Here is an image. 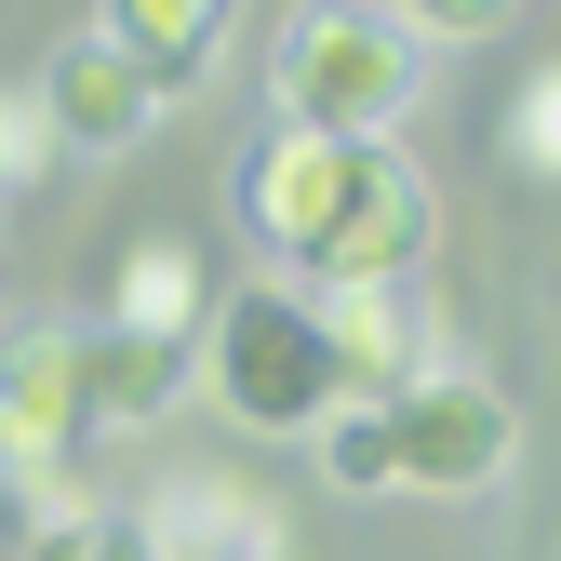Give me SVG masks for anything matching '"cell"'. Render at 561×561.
I'll list each match as a JSON object with an SVG mask.
<instances>
[{"label":"cell","mask_w":561,"mask_h":561,"mask_svg":"<svg viewBox=\"0 0 561 561\" xmlns=\"http://www.w3.org/2000/svg\"><path fill=\"white\" fill-rule=\"evenodd\" d=\"M228 201L295 280H414L442 241V201L388 134H295L280 121L228 161Z\"/></svg>","instance_id":"obj_1"},{"label":"cell","mask_w":561,"mask_h":561,"mask_svg":"<svg viewBox=\"0 0 561 561\" xmlns=\"http://www.w3.org/2000/svg\"><path fill=\"white\" fill-rule=\"evenodd\" d=\"M414 94H428V41L388 0H295L267 41V107L295 134H401Z\"/></svg>","instance_id":"obj_2"},{"label":"cell","mask_w":561,"mask_h":561,"mask_svg":"<svg viewBox=\"0 0 561 561\" xmlns=\"http://www.w3.org/2000/svg\"><path fill=\"white\" fill-rule=\"evenodd\" d=\"M187 362H201V401H215L228 428H254V442H308L321 414L347 401L308 280H241V295H215V321H201Z\"/></svg>","instance_id":"obj_3"},{"label":"cell","mask_w":561,"mask_h":561,"mask_svg":"<svg viewBox=\"0 0 561 561\" xmlns=\"http://www.w3.org/2000/svg\"><path fill=\"white\" fill-rule=\"evenodd\" d=\"M375 414H388V495H495L508 455H522L508 388H481L455 362H428L414 388H388Z\"/></svg>","instance_id":"obj_4"},{"label":"cell","mask_w":561,"mask_h":561,"mask_svg":"<svg viewBox=\"0 0 561 561\" xmlns=\"http://www.w3.org/2000/svg\"><path fill=\"white\" fill-rule=\"evenodd\" d=\"M41 121H54V148H81V161H121V148H148V134H161V81H148V67H134L107 27H81V41H54L41 54Z\"/></svg>","instance_id":"obj_5"},{"label":"cell","mask_w":561,"mask_h":561,"mask_svg":"<svg viewBox=\"0 0 561 561\" xmlns=\"http://www.w3.org/2000/svg\"><path fill=\"white\" fill-rule=\"evenodd\" d=\"M308 308H321V347H334L347 401H388V388L428 375V308H414V280H308Z\"/></svg>","instance_id":"obj_6"},{"label":"cell","mask_w":561,"mask_h":561,"mask_svg":"<svg viewBox=\"0 0 561 561\" xmlns=\"http://www.w3.org/2000/svg\"><path fill=\"white\" fill-rule=\"evenodd\" d=\"M161 535V561H295V535H280V508L254 495V481H228V468H174V481H148V508H134Z\"/></svg>","instance_id":"obj_7"},{"label":"cell","mask_w":561,"mask_h":561,"mask_svg":"<svg viewBox=\"0 0 561 561\" xmlns=\"http://www.w3.org/2000/svg\"><path fill=\"white\" fill-rule=\"evenodd\" d=\"M187 388H201V362H187V347L121 334V321H81V428H94V442H107V428H161Z\"/></svg>","instance_id":"obj_8"},{"label":"cell","mask_w":561,"mask_h":561,"mask_svg":"<svg viewBox=\"0 0 561 561\" xmlns=\"http://www.w3.org/2000/svg\"><path fill=\"white\" fill-rule=\"evenodd\" d=\"M215 295H228V280L201 267V241H174V228L121 241V267H107V321H121V334H161V347H201Z\"/></svg>","instance_id":"obj_9"},{"label":"cell","mask_w":561,"mask_h":561,"mask_svg":"<svg viewBox=\"0 0 561 561\" xmlns=\"http://www.w3.org/2000/svg\"><path fill=\"white\" fill-rule=\"evenodd\" d=\"M0 442H54V455H81V334L67 321H14L0 334Z\"/></svg>","instance_id":"obj_10"},{"label":"cell","mask_w":561,"mask_h":561,"mask_svg":"<svg viewBox=\"0 0 561 561\" xmlns=\"http://www.w3.org/2000/svg\"><path fill=\"white\" fill-rule=\"evenodd\" d=\"M94 27L148 67L161 94H201V81L228 67V41H241V0H107Z\"/></svg>","instance_id":"obj_11"},{"label":"cell","mask_w":561,"mask_h":561,"mask_svg":"<svg viewBox=\"0 0 561 561\" xmlns=\"http://www.w3.org/2000/svg\"><path fill=\"white\" fill-rule=\"evenodd\" d=\"M0 508H14V535H54V522H81V455H54V442H0Z\"/></svg>","instance_id":"obj_12"},{"label":"cell","mask_w":561,"mask_h":561,"mask_svg":"<svg viewBox=\"0 0 561 561\" xmlns=\"http://www.w3.org/2000/svg\"><path fill=\"white\" fill-rule=\"evenodd\" d=\"M495 134H508V161H522L535 187H561V54H548V67H522V94L495 107Z\"/></svg>","instance_id":"obj_13"},{"label":"cell","mask_w":561,"mask_h":561,"mask_svg":"<svg viewBox=\"0 0 561 561\" xmlns=\"http://www.w3.org/2000/svg\"><path fill=\"white\" fill-rule=\"evenodd\" d=\"M308 442H321V481H334V495H388V414L375 401H334Z\"/></svg>","instance_id":"obj_14"},{"label":"cell","mask_w":561,"mask_h":561,"mask_svg":"<svg viewBox=\"0 0 561 561\" xmlns=\"http://www.w3.org/2000/svg\"><path fill=\"white\" fill-rule=\"evenodd\" d=\"M27 561H161V535L134 522V508H81V522L27 535Z\"/></svg>","instance_id":"obj_15"},{"label":"cell","mask_w":561,"mask_h":561,"mask_svg":"<svg viewBox=\"0 0 561 561\" xmlns=\"http://www.w3.org/2000/svg\"><path fill=\"white\" fill-rule=\"evenodd\" d=\"M388 14H401L414 41H508L535 0H388Z\"/></svg>","instance_id":"obj_16"},{"label":"cell","mask_w":561,"mask_h":561,"mask_svg":"<svg viewBox=\"0 0 561 561\" xmlns=\"http://www.w3.org/2000/svg\"><path fill=\"white\" fill-rule=\"evenodd\" d=\"M41 161H54V121H41V94L14 81V94H0V201H14Z\"/></svg>","instance_id":"obj_17"}]
</instances>
